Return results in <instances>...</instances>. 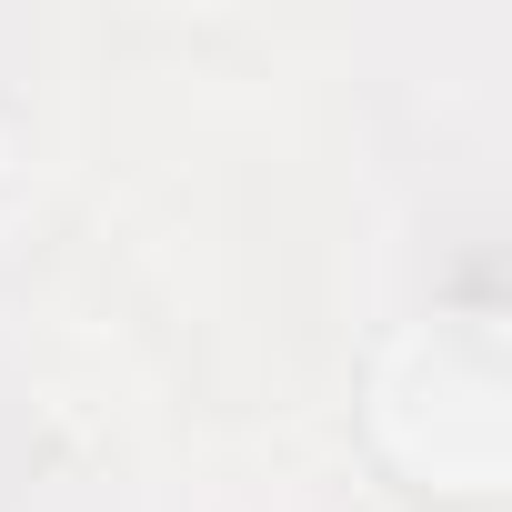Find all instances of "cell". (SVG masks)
I'll use <instances>...</instances> for the list:
<instances>
[{"mask_svg": "<svg viewBox=\"0 0 512 512\" xmlns=\"http://www.w3.org/2000/svg\"><path fill=\"white\" fill-rule=\"evenodd\" d=\"M372 442L412 492L442 502H492L502 492V452H512V412H502V332L482 312H442L422 332H402L372 362Z\"/></svg>", "mask_w": 512, "mask_h": 512, "instance_id": "6da1fadb", "label": "cell"}]
</instances>
